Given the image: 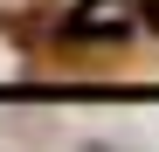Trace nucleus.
Segmentation results:
<instances>
[{
    "label": "nucleus",
    "mask_w": 159,
    "mask_h": 152,
    "mask_svg": "<svg viewBox=\"0 0 159 152\" xmlns=\"http://www.w3.org/2000/svg\"><path fill=\"white\" fill-rule=\"evenodd\" d=\"M145 14H152V28H159V0H145Z\"/></svg>",
    "instance_id": "nucleus-1"
}]
</instances>
